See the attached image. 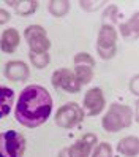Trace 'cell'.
Wrapping results in <instances>:
<instances>
[{
  "label": "cell",
  "mask_w": 139,
  "mask_h": 157,
  "mask_svg": "<svg viewBox=\"0 0 139 157\" xmlns=\"http://www.w3.org/2000/svg\"><path fill=\"white\" fill-rule=\"evenodd\" d=\"M52 113V98L40 84H30L22 89L14 109L16 121L24 127H40Z\"/></svg>",
  "instance_id": "obj_1"
},
{
  "label": "cell",
  "mask_w": 139,
  "mask_h": 157,
  "mask_svg": "<svg viewBox=\"0 0 139 157\" xmlns=\"http://www.w3.org/2000/svg\"><path fill=\"white\" fill-rule=\"evenodd\" d=\"M133 122V111L131 108L126 105H120V103H112L109 106L108 113L104 114L101 125L106 132H119L122 128L130 127Z\"/></svg>",
  "instance_id": "obj_2"
},
{
  "label": "cell",
  "mask_w": 139,
  "mask_h": 157,
  "mask_svg": "<svg viewBox=\"0 0 139 157\" xmlns=\"http://www.w3.org/2000/svg\"><path fill=\"white\" fill-rule=\"evenodd\" d=\"M25 138L16 130L0 133V157H22L25 152Z\"/></svg>",
  "instance_id": "obj_3"
},
{
  "label": "cell",
  "mask_w": 139,
  "mask_h": 157,
  "mask_svg": "<svg viewBox=\"0 0 139 157\" xmlns=\"http://www.w3.org/2000/svg\"><path fill=\"white\" fill-rule=\"evenodd\" d=\"M117 30L112 24H103L101 30L98 33V43L97 51L101 56V59H112L117 51Z\"/></svg>",
  "instance_id": "obj_4"
},
{
  "label": "cell",
  "mask_w": 139,
  "mask_h": 157,
  "mask_svg": "<svg viewBox=\"0 0 139 157\" xmlns=\"http://www.w3.org/2000/svg\"><path fill=\"white\" fill-rule=\"evenodd\" d=\"M84 119V109L78 103L71 101V103H65L59 108L57 114H55V124L62 128H73Z\"/></svg>",
  "instance_id": "obj_5"
},
{
  "label": "cell",
  "mask_w": 139,
  "mask_h": 157,
  "mask_svg": "<svg viewBox=\"0 0 139 157\" xmlns=\"http://www.w3.org/2000/svg\"><path fill=\"white\" fill-rule=\"evenodd\" d=\"M24 36H25L27 43H29L30 52H48V49L51 48V41L48 38V35H46L44 27L38 24L27 27L24 32Z\"/></svg>",
  "instance_id": "obj_6"
},
{
  "label": "cell",
  "mask_w": 139,
  "mask_h": 157,
  "mask_svg": "<svg viewBox=\"0 0 139 157\" xmlns=\"http://www.w3.org/2000/svg\"><path fill=\"white\" fill-rule=\"evenodd\" d=\"M51 82L54 89H59L63 92H68V94H78L81 90V84L76 79L75 73L70 68H59L52 73L51 76Z\"/></svg>",
  "instance_id": "obj_7"
},
{
  "label": "cell",
  "mask_w": 139,
  "mask_h": 157,
  "mask_svg": "<svg viewBox=\"0 0 139 157\" xmlns=\"http://www.w3.org/2000/svg\"><path fill=\"white\" fill-rule=\"evenodd\" d=\"M93 68H95V60L93 57L87 52H79L75 57V76L79 81V84H89L93 79Z\"/></svg>",
  "instance_id": "obj_8"
},
{
  "label": "cell",
  "mask_w": 139,
  "mask_h": 157,
  "mask_svg": "<svg viewBox=\"0 0 139 157\" xmlns=\"http://www.w3.org/2000/svg\"><path fill=\"white\" fill-rule=\"evenodd\" d=\"M97 143V135L93 133H86L81 136L78 141H75L71 146L65 147L60 151L59 157H89L93 146Z\"/></svg>",
  "instance_id": "obj_9"
},
{
  "label": "cell",
  "mask_w": 139,
  "mask_h": 157,
  "mask_svg": "<svg viewBox=\"0 0 139 157\" xmlns=\"http://www.w3.org/2000/svg\"><path fill=\"white\" fill-rule=\"evenodd\" d=\"M106 100L104 94L100 87H92L87 90V94L84 95V109L89 116H97L104 109Z\"/></svg>",
  "instance_id": "obj_10"
},
{
  "label": "cell",
  "mask_w": 139,
  "mask_h": 157,
  "mask_svg": "<svg viewBox=\"0 0 139 157\" xmlns=\"http://www.w3.org/2000/svg\"><path fill=\"white\" fill-rule=\"evenodd\" d=\"M3 75L10 81H25L30 75V70L22 60H11L5 65Z\"/></svg>",
  "instance_id": "obj_11"
},
{
  "label": "cell",
  "mask_w": 139,
  "mask_h": 157,
  "mask_svg": "<svg viewBox=\"0 0 139 157\" xmlns=\"http://www.w3.org/2000/svg\"><path fill=\"white\" fill-rule=\"evenodd\" d=\"M19 43H21L19 32H17L16 29H13V27L3 30L2 36H0V49H2L3 52H6V54H13L17 49Z\"/></svg>",
  "instance_id": "obj_12"
},
{
  "label": "cell",
  "mask_w": 139,
  "mask_h": 157,
  "mask_svg": "<svg viewBox=\"0 0 139 157\" xmlns=\"http://www.w3.org/2000/svg\"><path fill=\"white\" fill-rule=\"evenodd\" d=\"M117 151L125 157H136L139 152V140L137 136H126L122 138L117 144Z\"/></svg>",
  "instance_id": "obj_13"
},
{
  "label": "cell",
  "mask_w": 139,
  "mask_h": 157,
  "mask_svg": "<svg viewBox=\"0 0 139 157\" xmlns=\"http://www.w3.org/2000/svg\"><path fill=\"white\" fill-rule=\"evenodd\" d=\"M14 103V92L6 86H0V119L10 114Z\"/></svg>",
  "instance_id": "obj_14"
},
{
  "label": "cell",
  "mask_w": 139,
  "mask_h": 157,
  "mask_svg": "<svg viewBox=\"0 0 139 157\" xmlns=\"http://www.w3.org/2000/svg\"><path fill=\"white\" fill-rule=\"evenodd\" d=\"M6 3L11 5L22 16H29V14L35 13L36 8H38V2L36 0H19V2H6Z\"/></svg>",
  "instance_id": "obj_15"
},
{
  "label": "cell",
  "mask_w": 139,
  "mask_h": 157,
  "mask_svg": "<svg viewBox=\"0 0 139 157\" xmlns=\"http://www.w3.org/2000/svg\"><path fill=\"white\" fill-rule=\"evenodd\" d=\"M68 10H70V2H67V0H52V2H49V11L55 17L65 16Z\"/></svg>",
  "instance_id": "obj_16"
},
{
  "label": "cell",
  "mask_w": 139,
  "mask_h": 157,
  "mask_svg": "<svg viewBox=\"0 0 139 157\" xmlns=\"http://www.w3.org/2000/svg\"><path fill=\"white\" fill-rule=\"evenodd\" d=\"M29 57L32 60V65L35 68H44L51 62V57L48 52H30Z\"/></svg>",
  "instance_id": "obj_17"
},
{
  "label": "cell",
  "mask_w": 139,
  "mask_h": 157,
  "mask_svg": "<svg viewBox=\"0 0 139 157\" xmlns=\"http://www.w3.org/2000/svg\"><path fill=\"white\" fill-rule=\"evenodd\" d=\"M120 32H122L123 36H130V35H136L137 33V13L130 19L126 24H122L120 25Z\"/></svg>",
  "instance_id": "obj_18"
},
{
  "label": "cell",
  "mask_w": 139,
  "mask_h": 157,
  "mask_svg": "<svg viewBox=\"0 0 139 157\" xmlns=\"http://www.w3.org/2000/svg\"><path fill=\"white\" fill-rule=\"evenodd\" d=\"M92 157H112V147L108 143H100L95 149H92Z\"/></svg>",
  "instance_id": "obj_19"
},
{
  "label": "cell",
  "mask_w": 139,
  "mask_h": 157,
  "mask_svg": "<svg viewBox=\"0 0 139 157\" xmlns=\"http://www.w3.org/2000/svg\"><path fill=\"white\" fill-rule=\"evenodd\" d=\"M115 14H117V8H115L114 5L109 6L108 10L104 11V14H103V24H112V25H114Z\"/></svg>",
  "instance_id": "obj_20"
},
{
  "label": "cell",
  "mask_w": 139,
  "mask_h": 157,
  "mask_svg": "<svg viewBox=\"0 0 139 157\" xmlns=\"http://www.w3.org/2000/svg\"><path fill=\"white\" fill-rule=\"evenodd\" d=\"M11 19V16L10 13H8L6 10H3V8H0V24H5Z\"/></svg>",
  "instance_id": "obj_21"
},
{
  "label": "cell",
  "mask_w": 139,
  "mask_h": 157,
  "mask_svg": "<svg viewBox=\"0 0 139 157\" xmlns=\"http://www.w3.org/2000/svg\"><path fill=\"white\" fill-rule=\"evenodd\" d=\"M130 87H131V89L134 87V90H133V92L137 95V75L134 76V79H131V86H130Z\"/></svg>",
  "instance_id": "obj_22"
}]
</instances>
